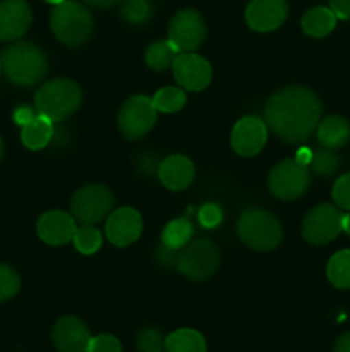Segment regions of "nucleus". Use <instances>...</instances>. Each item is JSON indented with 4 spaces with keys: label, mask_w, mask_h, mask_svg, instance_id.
Here are the masks:
<instances>
[{
    "label": "nucleus",
    "mask_w": 350,
    "mask_h": 352,
    "mask_svg": "<svg viewBox=\"0 0 350 352\" xmlns=\"http://www.w3.org/2000/svg\"><path fill=\"white\" fill-rule=\"evenodd\" d=\"M112 191L103 184H86L74 192L71 199V215L81 226H96L112 213Z\"/></svg>",
    "instance_id": "6"
},
{
    "label": "nucleus",
    "mask_w": 350,
    "mask_h": 352,
    "mask_svg": "<svg viewBox=\"0 0 350 352\" xmlns=\"http://www.w3.org/2000/svg\"><path fill=\"white\" fill-rule=\"evenodd\" d=\"M0 69H2V60H0Z\"/></svg>",
    "instance_id": "44"
},
{
    "label": "nucleus",
    "mask_w": 350,
    "mask_h": 352,
    "mask_svg": "<svg viewBox=\"0 0 350 352\" xmlns=\"http://www.w3.org/2000/svg\"><path fill=\"white\" fill-rule=\"evenodd\" d=\"M343 230V213L329 203L314 206L302 222V236L307 243L323 246L338 237Z\"/></svg>",
    "instance_id": "10"
},
{
    "label": "nucleus",
    "mask_w": 350,
    "mask_h": 352,
    "mask_svg": "<svg viewBox=\"0 0 350 352\" xmlns=\"http://www.w3.org/2000/svg\"><path fill=\"white\" fill-rule=\"evenodd\" d=\"M88 352H122V344L112 333H100L91 337Z\"/></svg>",
    "instance_id": "35"
},
{
    "label": "nucleus",
    "mask_w": 350,
    "mask_h": 352,
    "mask_svg": "<svg viewBox=\"0 0 350 352\" xmlns=\"http://www.w3.org/2000/svg\"><path fill=\"white\" fill-rule=\"evenodd\" d=\"M268 141V126L259 117L246 116L233 126L230 143L240 157H254L264 148Z\"/></svg>",
    "instance_id": "14"
},
{
    "label": "nucleus",
    "mask_w": 350,
    "mask_h": 352,
    "mask_svg": "<svg viewBox=\"0 0 350 352\" xmlns=\"http://www.w3.org/2000/svg\"><path fill=\"white\" fill-rule=\"evenodd\" d=\"M323 103L305 86H287L275 93L264 107V122L288 144L305 143L321 122Z\"/></svg>",
    "instance_id": "1"
},
{
    "label": "nucleus",
    "mask_w": 350,
    "mask_h": 352,
    "mask_svg": "<svg viewBox=\"0 0 350 352\" xmlns=\"http://www.w3.org/2000/svg\"><path fill=\"white\" fill-rule=\"evenodd\" d=\"M329 9L340 19H350V0H328Z\"/></svg>",
    "instance_id": "37"
},
{
    "label": "nucleus",
    "mask_w": 350,
    "mask_h": 352,
    "mask_svg": "<svg viewBox=\"0 0 350 352\" xmlns=\"http://www.w3.org/2000/svg\"><path fill=\"white\" fill-rule=\"evenodd\" d=\"M178 54L180 52L175 48V45L170 40H158L146 48L144 60H146L148 67L153 69V71H165L174 64Z\"/></svg>",
    "instance_id": "25"
},
{
    "label": "nucleus",
    "mask_w": 350,
    "mask_h": 352,
    "mask_svg": "<svg viewBox=\"0 0 350 352\" xmlns=\"http://www.w3.org/2000/svg\"><path fill=\"white\" fill-rule=\"evenodd\" d=\"M120 14L130 24H144L153 16V6L148 0H120Z\"/></svg>",
    "instance_id": "30"
},
{
    "label": "nucleus",
    "mask_w": 350,
    "mask_h": 352,
    "mask_svg": "<svg viewBox=\"0 0 350 352\" xmlns=\"http://www.w3.org/2000/svg\"><path fill=\"white\" fill-rule=\"evenodd\" d=\"M88 6L96 7V9H108V7H113L115 3H119L120 0H82Z\"/></svg>",
    "instance_id": "39"
},
{
    "label": "nucleus",
    "mask_w": 350,
    "mask_h": 352,
    "mask_svg": "<svg viewBox=\"0 0 350 352\" xmlns=\"http://www.w3.org/2000/svg\"><path fill=\"white\" fill-rule=\"evenodd\" d=\"M192 234H194V229H192L191 220L187 217H180L165 226L163 232H161V244L168 250H182L189 244Z\"/></svg>",
    "instance_id": "24"
},
{
    "label": "nucleus",
    "mask_w": 350,
    "mask_h": 352,
    "mask_svg": "<svg viewBox=\"0 0 350 352\" xmlns=\"http://www.w3.org/2000/svg\"><path fill=\"white\" fill-rule=\"evenodd\" d=\"M288 16L287 0H250L246 9V21L250 30L270 33L278 30Z\"/></svg>",
    "instance_id": "16"
},
{
    "label": "nucleus",
    "mask_w": 350,
    "mask_h": 352,
    "mask_svg": "<svg viewBox=\"0 0 350 352\" xmlns=\"http://www.w3.org/2000/svg\"><path fill=\"white\" fill-rule=\"evenodd\" d=\"M172 69L177 82L185 91H202L208 88L213 78L211 64L194 52H180L175 57Z\"/></svg>",
    "instance_id": "12"
},
{
    "label": "nucleus",
    "mask_w": 350,
    "mask_h": 352,
    "mask_svg": "<svg viewBox=\"0 0 350 352\" xmlns=\"http://www.w3.org/2000/svg\"><path fill=\"white\" fill-rule=\"evenodd\" d=\"M21 289V278L17 272L9 265L0 263V302L9 301L17 296Z\"/></svg>",
    "instance_id": "31"
},
{
    "label": "nucleus",
    "mask_w": 350,
    "mask_h": 352,
    "mask_svg": "<svg viewBox=\"0 0 350 352\" xmlns=\"http://www.w3.org/2000/svg\"><path fill=\"white\" fill-rule=\"evenodd\" d=\"M343 232H347L350 236V213L343 215Z\"/></svg>",
    "instance_id": "41"
},
{
    "label": "nucleus",
    "mask_w": 350,
    "mask_h": 352,
    "mask_svg": "<svg viewBox=\"0 0 350 352\" xmlns=\"http://www.w3.org/2000/svg\"><path fill=\"white\" fill-rule=\"evenodd\" d=\"M82 91L72 79L55 78L47 81L34 95V109L40 116L48 117L51 122L69 119L79 110Z\"/></svg>",
    "instance_id": "3"
},
{
    "label": "nucleus",
    "mask_w": 350,
    "mask_h": 352,
    "mask_svg": "<svg viewBox=\"0 0 350 352\" xmlns=\"http://www.w3.org/2000/svg\"><path fill=\"white\" fill-rule=\"evenodd\" d=\"M240 241L254 251H271L281 243L283 230L280 222L263 208H247L237 222Z\"/></svg>",
    "instance_id": "5"
},
{
    "label": "nucleus",
    "mask_w": 350,
    "mask_h": 352,
    "mask_svg": "<svg viewBox=\"0 0 350 352\" xmlns=\"http://www.w3.org/2000/svg\"><path fill=\"white\" fill-rule=\"evenodd\" d=\"M51 138H54V122L40 113H36V117L23 126V131H21V141L27 150L33 151L47 148Z\"/></svg>",
    "instance_id": "21"
},
{
    "label": "nucleus",
    "mask_w": 350,
    "mask_h": 352,
    "mask_svg": "<svg viewBox=\"0 0 350 352\" xmlns=\"http://www.w3.org/2000/svg\"><path fill=\"white\" fill-rule=\"evenodd\" d=\"M72 243H74V248L79 253L89 256V254H95L102 248L103 236L98 229H95V226H81L75 229Z\"/></svg>",
    "instance_id": "28"
},
{
    "label": "nucleus",
    "mask_w": 350,
    "mask_h": 352,
    "mask_svg": "<svg viewBox=\"0 0 350 352\" xmlns=\"http://www.w3.org/2000/svg\"><path fill=\"white\" fill-rule=\"evenodd\" d=\"M168 40L178 52L198 50L206 40V23L194 9H182L172 17L168 26Z\"/></svg>",
    "instance_id": "11"
},
{
    "label": "nucleus",
    "mask_w": 350,
    "mask_h": 352,
    "mask_svg": "<svg viewBox=\"0 0 350 352\" xmlns=\"http://www.w3.org/2000/svg\"><path fill=\"white\" fill-rule=\"evenodd\" d=\"M326 275L333 287L350 289V250H342L329 258Z\"/></svg>",
    "instance_id": "26"
},
{
    "label": "nucleus",
    "mask_w": 350,
    "mask_h": 352,
    "mask_svg": "<svg viewBox=\"0 0 350 352\" xmlns=\"http://www.w3.org/2000/svg\"><path fill=\"white\" fill-rule=\"evenodd\" d=\"M311 158H312V150H309V148H301V150L297 151V158H295V160L302 165H309Z\"/></svg>",
    "instance_id": "40"
},
{
    "label": "nucleus",
    "mask_w": 350,
    "mask_h": 352,
    "mask_svg": "<svg viewBox=\"0 0 350 352\" xmlns=\"http://www.w3.org/2000/svg\"><path fill=\"white\" fill-rule=\"evenodd\" d=\"M136 342L141 352H165V337L156 329L141 330Z\"/></svg>",
    "instance_id": "32"
},
{
    "label": "nucleus",
    "mask_w": 350,
    "mask_h": 352,
    "mask_svg": "<svg viewBox=\"0 0 350 352\" xmlns=\"http://www.w3.org/2000/svg\"><path fill=\"white\" fill-rule=\"evenodd\" d=\"M336 19L329 7H312L302 16V31L311 38H325L335 30Z\"/></svg>",
    "instance_id": "22"
},
{
    "label": "nucleus",
    "mask_w": 350,
    "mask_h": 352,
    "mask_svg": "<svg viewBox=\"0 0 350 352\" xmlns=\"http://www.w3.org/2000/svg\"><path fill=\"white\" fill-rule=\"evenodd\" d=\"M331 196L338 208L350 210V172L336 179Z\"/></svg>",
    "instance_id": "34"
},
{
    "label": "nucleus",
    "mask_w": 350,
    "mask_h": 352,
    "mask_svg": "<svg viewBox=\"0 0 350 352\" xmlns=\"http://www.w3.org/2000/svg\"><path fill=\"white\" fill-rule=\"evenodd\" d=\"M154 109L158 112L163 113H175L182 110L187 102V96L182 88H175V86H165V88L158 89L154 96L151 98Z\"/></svg>",
    "instance_id": "27"
},
{
    "label": "nucleus",
    "mask_w": 350,
    "mask_h": 352,
    "mask_svg": "<svg viewBox=\"0 0 350 352\" xmlns=\"http://www.w3.org/2000/svg\"><path fill=\"white\" fill-rule=\"evenodd\" d=\"M165 352H206V339L194 329H178L165 337Z\"/></svg>",
    "instance_id": "23"
},
{
    "label": "nucleus",
    "mask_w": 350,
    "mask_h": 352,
    "mask_svg": "<svg viewBox=\"0 0 350 352\" xmlns=\"http://www.w3.org/2000/svg\"><path fill=\"white\" fill-rule=\"evenodd\" d=\"M51 340L58 352H88L91 333L81 318L65 315L55 322Z\"/></svg>",
    "instance_id": "15"
},
{
    "label": "nucleus",
    "mask_w": 350,
    "mask_h": 352,
    "mask_svg": "<svg viewBox=\"0 0 350 352\" xmlns=\"http://www.w3.org/2000/svg\"><path fill=\"white\" fill-rule=\"evenodd\" d=\"M45 2H48V3H54V6H58V3L65 2V0H45Z\"/></svg>",
    "instance_id": "42"
},
{
    "label": "nucleus",
    "mask_w": 350,
    "mask_h": 352,
    "mask_svg": "<svg viewBox=\"0 0 350 352\" xmlns=\"http://www.w3.org/2000/svg\"><path fill=\"white\" fill-rule=\"evenodd\" d=\"M194 165L184 155H170L158 167V179L170 191H184L194 181Z\"/></svg>",
    "instance_id": "19"
},
{
    "label": "nucleus",
    "mask_w": 350,
    "mask_h": 352,
    "mask_svg": "<svg viewBox=\"0 0 350 352\" xmlns=\"http://www.w3.org/2000/svg\"><path fill=\"white\" fill-rule=\"evenodd\" d=\"M36 110H33L31 107L27 105H21L17 107L16 110H14V122L17 124V126H26L27 122H31V120L36 117Z\"/></svg>",
    "instance_id": "36"
},
{
    "label": "nucleus",
    "mask_w": 350,
    "mask_h": 352,
    "mask_svg": "<svg viewBox=\"0 0 350 352\" xmlns=\"http://www.w3.org/2000/svg\"><path fill=\"white\" fill-rule=\"evenodd\" d=\"M316 133L323 146L329 150H340L350 141V124L343 117L329 116L319 122Z\"/></svg>",
    "instance_id": "20"
},
{
    "label": "nucleus",
    "mask_w": 350,
    "mask_h": 352,
    "mask_svg": "<svg viewBox=\"0 0 350 352\" xmlns=\"http://www.w3.org/2000/svg\"><path fill=\"white\" fill-rule=\"evenodd\" d=\"M75 219L62 210H51V212L43 213L36 223L38 237L48 246H64L71 243L74 237Z\"/></svg>",
    "instance_id": "17"
},
{
    "label": "nucleus",
    "mask_w": 350,
    "mask_h": 352,
    "mask_svg": "<svg viewBox=\"0 0 350 352\" xmlns=\"http://www.w3.org/2000/svg\"><path fill=\"white\" fill-rule=\"evenodd\" d=\"M340 157L335 153V150L329 148H318L312 151V158L309 162V170L318 175H331L340 168Z\"/></svg>",
    "instance_id": "29"
},
{
    "label": "nucleus",
    "mask_w": 350,
    "mask_h": 352,
    "mask_svg": "<svg viewBox=\"0 0 350 352\" xmlns=\"http://www.w3.org/2000/svg\"><path fill=\"white\" fill-rule=\"evenodd\" d=\"M333 352H350V332L342 333L333 344Z\"/></svg>",
    "instance_id": "38"
},
{
    "label": "nucleus",
    "mask_w": 350,
    "mask_h": 352,
    "mask_svg": "<svg viewBox=\"0 0 350 352\" xmlns=\"http://www.w3.org/2000/svg\"><path fill=\"white\" fill-rule=\"evenodd\" d=\"M2 155H3V143L2 140H0V160H2Z\"/></svg>",
    "instance_id": "43"
},
{
    "label": "nucleus",
    "mask_w": 350,
    "mask_h": 352,
    "mask_svg": "<svg viewBox=\"0 0 350 352\" xmlns=\"http://www.w3.org/2000/svg\"><path fill=\"white\" fill-rule=\"evenodd\" d=\"M158 110L151 98L144 95H134L120 107L117 124L124 138L130 141L141 140L153 129Z\"/></svg>",
    "instance_id": "9"
},
{
    "label": "nucleus",
    "mask_w": 350,
    "mask_h": 352,
    "mask_svg": "<svg viewBox=\"0 0 350 352\" xmlns=\"http://www.w3.org/2000/svg\"><path fill=\"white\" fill-rule=\"evenodd\" d=\"M143 232V217L130 206H122L108 215L105 223V234L110 244L126 248L136 243Z\"/></svg>",
    "instance_id": "13"
},
{
    "label": "nucleus",
    "mask_w": 350,
    "mask_h": 352,
    "mask_svg": "<svg viewBox=\"0 0 350 352\" xmlns=\"http://www.w3.org/2000/svg\"><path fill=\"white\" fill-rule=\"evenodd\" d=\"M220 248L211 239H199L184 248L177 256V270L189 280L202 282L211 278L220 267Z\"/></svg>",
    "instance_id": "7"
},
{
    "label": "nucleus",
    "mask_w": 350,
    "mask_h": 352,
    "mask_svg": "<svg viewBox=\"0 0 350 352\" xmlns=\"http://www.w3.org/2000/svg\"><path fill=\"white\" fill-rule=\"evenodd\" d=\"M311 186V170L297 160L280 162L268 175V189L281 201H294L304 196Z\"/></svg>",
    "instance_id": "8"
},
{
    "label": "nucleus",
    "mask_w": 350,
    "mask_h": 352,
    "mask_svg": "<svg viewBox=\"0 0 350 352\" xmlns=\"http://www.w3.org/2000/svg\"><path fill=\"white\" fill-rule=\"evenodd\" d=\"M50 26L60 43L79 47L89 40L95 23L88 7L75 0H65L51 10Z\"/></svg>",
    "instance_id": "4"
},
{
    "label": "nucleus",
    "mask_w": 350,
    "mask_h": 352,
    "mask_svg": "<svg viewBox=\"0 0 350 352\" xmlns=\"http://www.w3.org/2000/svg\"><path fill=\"white\" fill-rule=\"evenodd\" d=\"M199 223L205 229H216L223 220V212L216 203H205L198 212Z\"/></svg>",
    "instance_id": "33"
},
{
    "label": "nucleus",
    "mask_w": 350,
    "mask_h": 352,
    "mask_svg": "<svg viewBox=\"0 0 350 352\" xmlns=\"http://www.w3.org/2000/svg\"><path fill=\"white\" fill-rule=\"evenodd\" d=\"M31 14L26 0H3L0 2V40L12 41L30 30Z\"/></svg>",
    "instance_id": "18"
},
{
    "label": "nucleus",
    "mask_w": 350,
    "mask_h": 352,
    "mask_svg": "<svg viewBox=\"0 0 350 352\" xmlns=\"http://www.w3.org/2000/svg\"><path fill=\"white\" fill-rule=\"evenodd\" d=\"M0 60L7 79L17 86H34L45 78L48 69L43 52L30 41H17L7 47Z\"/></svg>",
    "instance_id": "2"
}]
</instances>
